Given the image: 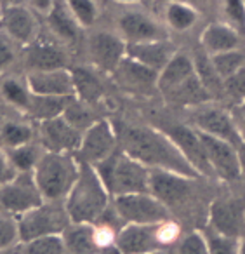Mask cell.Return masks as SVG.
Wrapping results in <instances>:
<instances>
[{
  "label": "cell",
  "instance_id": "obj_1",
  "mask_svg": "<svg viewBox=\"0 0 245 254\" xmlns=\"http://www.w3.org/2000/svg\"><path fill=\"white\" fill-rule=\"evenodd\" d=\"M120 148L146 166L148 169L171 171L198 180L200 174L184 159L171 136L164 129L146 126H123L117 129Z\"/></svg>",
  "mask_w": 245,
  "mask_h": 254
},
{
  "label": "cell",
  "instance_id": "obj_2",
  "mask_svg": "<svg viewBox=\"0 0 245 254\" xmlns=\"http://www.w3.org/2000/svg\"><path fill=\"white\" fill-rule=\"evenodd\" d=\"M157 89L172 105L200 106L210 101V92L200 80L193 58L179 51L158 73Z\"/></svg>",
  "mask_w": 245,
  "mask_h": 254
},
{
  "label": "cell",
  "instance_id": "obj_3",
  "mask_svg": "<svg viewBox=\"0 0 245 254\" xmlns=\"http://www.w3.org/2000/svg\"><path fill=\"white\" fill-rule=\"evenodd\" d=\"M112 195L108 193L105 183L94 166L80 162V173L64 198V207L71 223H96L110 209Z\"/></svg>",
  "mask_w": 245,
  "mask_h": 254
},
{
  "label": "cell",
  "instance_id": "obj_4",
  "mask_svg": "<svg viewBox=\"0 0 245 254\" xmlns=\"http://www.w3.org/2000/svg\"><path fill=\"white\" fill-rule=\"evenodd\" d=\"M112 198L150 191V169L122 148L94 166Z\"/></svg>",
  "mask_w": 245,
  "mask_h": 254
},
{
  "label": "cell",
  "instance_id": "obj_5",
  "mask_svg": "<svg viewBox=\"0 0 245 254\" xmlns=\"http://www.w3.org/2000/svg\"><path fill=\"white\" fill-rule=\"evenodd\" d=\"M78 173L80 162L75 153L46 150L33 169V178L42 191L44 200L63 202L77 181Z\"/></svg>",
  "mask_w": 245,
  "mask_h": 254
},
{
  "label": "cell",
  "instance_id": "obj_6",
  "mask_svg": "<svg viewBox=\"0 0 245 254\" xmlns=\"http://www.w3.org/2000/svg\"><path fill=\"white\" fill-rule=\"evenodd\" d=\"M179 226L172 219L160 223H125L117 232L115 251L119 254H150L165 251L178 240Z\"/></svg>",
  "mask_w": 245,
  "mask_h": 254
},
{
  "label": "cell",
  "instance_id": "obj_7",
  "mask_svg": "<svg viewBox=\"0 0 245 254\" xmlns=\"http://www.w3.org/2000/svg\"><path fill=\"white\" fill-rule=\"evenodd\" d=\"M70 216L63 202H44L39 207L18 216L19 242L46 235H61L68 225Z\"/></svg>",
  "mask_w": 245,
  "mask_h": 254
},
{
  "label": "cell",
  "instance_id": "obj_8",
  "mask_svg": "<svg viewBox=\"0 0 245 254\" xmlns=\"http://www.w3.org/2000/svg\"><path fill=\"white\" fill-rule=\"evenodd\" d=\"M119 148L120 143L117 127L110 120L98 119L91 127H87L84 131L80 146L75 152V157H77L78 162L96 166Z\"/></svg>",
  "mask_w": 245,
  "mask_h": 254
},
{
  "label": "cell",
  "instance_id": "obj_9",
  "mask_svg": "<svg viewBox=\"0 0 245 254\" xmlns=\"http://www.w3.org/2000/svg\"><path fill=\"white\" fill-rule=\"evenodd\" d=\"M44 195L32 173H16L12 180L0 185V209L21 216L44 204Z\"/></svg>",
  "mask_w": 245,
  "mask_h": 254
},
{
  "label": "cell",
  "instance_id": "obj_10",
  "mask_svg": "<svg viewBox=\"0 0 245 254\" xmlns=\"http://www.w3.org/2000/svg\"><path fill=\"white\" fill-rule=\"evenodd\" d=\"M113 205L123 223H160L172 219L171 211L165 204H162L150 191L143 193H130L113 198Z\"/></svg>",
  "mask_w": 245,
  "mask_h": 254
},
{
  "label": "cell",
  "instance_id": "obj_11",
  "mask_svg": "<svg viewBox=\"0 0 245 254\" xmlns=\"http://www.w3.org/2000/svg\"><path fill=\"white\" fill-rule=\"evenodd\" d=\"M0 32L16 46H32L39 37V19L35 11L23 4H9L0 12Z\"/></svg>",
  "mask_w": 245,
  "mask_h": 254
},
{
  "label": "cell",
  "instance_id": "obj_12",
  "mask_svg": "<svg viewBox=\"0 0 245 254\" xmlns=\"http://www.w3.org/2000/svg\"><path fill=\"white\" fill-rule=\"evenodd\" d=\"M198 132L200 138H202L203 148H205L207 159L210 162V167L214 169L216 178H221V180L226 181H237L244 174L238 146H235L230 141L216 138V136L205 134L202 131Z\"/></svg>",
  "mask_w": 245,
  "mask_h": 254
},
{
  "label": "cell",
  "instance_id": "obj_13",
  "mask_svg": "<svg viewBox=\"0 0 245 254\" xmlns=\"http://www.w3.org/2000/svg\"><path fill=\"white\" fill-rule=\"evenodd\" d=\"M89 58L94 70L113 75L127 56V42L112 32H98L89 39Z\"/></svg>",
  "mask_w": 245,
  "mask_h": 254
},
{
  "label": "cell",
  "instance_id": "obj_14",
  "mask_svg": "<svg viewBox=\"0 0 245 254\" xmlns=\"http://www.w3.org/2000/svg\"><path fill=\"white\" fill-rule=\"evenodd\" d=\"M172 141L178 145L184 159L193 166V169L200 174V178H216L214 169L207 159L205 148H203L200 132L193 126H183V124H172L164 129Z\"/></svg>",
  "mask_w": 245,
  "mask_h": 254
},
{
  "label": "cell",
  "instance_id": "obj_15",
  "mask_svg": "<svg viewBox=\"0 0 245 254\" xmlns=\"http://www.w3.org/2000/svg\"><path fill=\"white\" fill-rule=\"evenodd\" d=\"M119 35L127 44H139L169 39V30L148 12L127 11L119 18Z\"/></svg>",
  "mask_w": 245,
  "mask_h": 254
},
{
  "label": "cell",
  "instance_id": "obj_16",
  "mask_svg": "<svg viewBox=\"0 0 245 254\" xmlns=\"http://www.w3.org/2000/svg\"><path fill=\"white\" fill-rule=\"evenodd\" d=\"M82 134L84 132L68 122L64 115L39 122L40 143L44 150H49V152L75 153L80 146Z\"/></svg>",
  "mask_w": 245,
  "mask_h": 254
},
{
  "label": "cell",
  "instance_id": "obj_17",
  "mask_svg": "<svg viewBox=\"0 0 245 254\" xmlns=\"http://www.w3.org/2000/svg\"><path fill=\"white\" fill-rule=\"evenodd\" d=\"M193 181H195L193 178L171 171L150 169V193L171 209L188 200L191 195Z\"/></svg>",
  "mask_w": 245,
  "mask_h": 254
},
{
  "label": "cell",
  "instance_id": "obj_18",
  "mask_svg": "<svg viewBox=\"0 0 245 254\" xmlns=\"http://www.w3.org/2000/svg\"><path fill=\"white\" fill-rule=\"evenodd\" d=\"M193 127L205 134L233 143L235 146L242 145L240 134L235 127L231 113L219 106H210L209 103L200 105V110L193 115Z\"/></svg>",
  "mask_w": 245,
  "mask_h": 254
},
{
  "label": "cell",
  "instance_id": "obj_19",
  "mask_svg": "<svg viewBox=\"0 0 245 254\" xmlns=\"http://www.w3.org/2000/svg\"><path fill=\"white\" fill-rule=\"evenodd\" d=\"M26 82L33 94L39 96H75L73 73L70 68L28 71Z\"/></svg>",
  "mask_w": 245,
  "mask_h": 254
},
{
  "label": "cell",
  "instance_id": "obj_20",
  "mask_svg": "<svg viewBox=\"0 0 245 254\" xmlns=\"http://www.w3.org/2000/svg\"><path fill=\"white\" fill-rule=\"evenodd\" d=\"M209 223L214 232L231 239H242L245 228V211L235 200H214L209 211Z\"/></svg>",
  "mask_w": 245,
  "mask_h": 254
},
{
  "label": "cell",
  "instance_id": "obj_21",
  "mask_svg": "<svg viewBox=\"0 0 245 254\" xmlns=\"http://www.w3.org/2000/svg\"><path fill=\"white\" fill-rule=\"evenodd\" d=\"M176 53H178V49L171 42V39L127 44V58L137 61L157 73H160L167 66V63L176 56Z\"/></svg>",
  "mask_w": 245,
  "mask_h": 254
},
{
  "label": "cell",
  "instance_id": "obj_22",
  "mask_svg": "<svg viewBox=\"0 0 245 254\" xmlns=\"http://www.w3.org/2000/svg\"><path fill=\"white\" fill-rule=\"evenodd\" d=\"M117 80V84L122 85L123 89L130 92H137V94H146L157 89L158 73L150 68L143 66L137 61L130 60L125 56V60L119 64L112 75Z\"/></svg>",
  "mask_w": 245,
  "mask_h": 254
},
{
  "label": "cell",
  "instance_id": "obj_23",
  "mask_svg": "<svg viewBox=\"0 0 245 254\" xmlns=\"http://www.w3.org/2000/svg\"><path fill=\"white\" fill-rule=\"evenodd\" d=\"M240 37L242 33L237 32L228 23H210L200 33V47L209 56L226 53V51H235L240 49Z\"/></svg>",
  "mask_w": 245,
  "mask_h": 254
},
{
  "label": "cell",
  "instance_id": "obj_24",
  "mask_svg": "<svg viewBox=\"0 0 245 254\" xmlns=\"http://www.w3.org/2000/svg\"><path fill=\"white\" fill-rule=\"evenodd\" d=\"M66 254H99L103 251L98 228L92 223H70L61 233Z\"/></svg>",
  "mask_w": 245,
  "mask_h": 254
},
{
  "label": "cell",
  "instance_id": "obj_25",
  "mask_svg": "<svg viewBox=\"0 0 245 254\" xmlns=\"http://www.w3.org/2000/svg\"><path fill=\"white\" fill-rule=\"evenodd\" d=\"M68 54L60 44L35 40L28 46V68L30 71L40 70H56V68H68Z\"/></svg>",
  "mask_w": 245,
  "mask_h": 254
},
{
  "label": "cell",
  "instance_id": "obj_26",
  "mask_svg": "<svg viewBox=\"0 0 245 254\" xmlns=\"http://www.w3.org/2000/svg\"><path fill=\"white\" fill-rule=\"evenodd\" d=\"M200 19L198 7L195 5L178 2V0H167L164 4V25L167 30L176 33H186L195 28Z\"/></svg>",
  "mask_w": 245,
  "mask_h": 254
},
{
  "label": "cell",
  "instance_id": "obj_27",
  "mask_svg": "<svg viewBox=\"0 0 245 254\" xmlns=\"http://www.w3.org/2000/svg\"><path fill=\"white\" fill-rule=\"evenodd\" d=\"M46 18H47V26H49V30L53 32V35L56 37L58 40H61V42H73L78 37V32L82 30L64 4H58L56 2L53 11H51Z\"/></svg>",
  "mask_w": 245,
  "mask_h": 254
},
{
  "label": "cell",
  "instance_id": "obj_28",
  "mask_svg": "<svg viewBox=\"0 0 245 254\" xmlns=\"http://www.w3.org/2000/svg\"><path fill=\"white\" fill-rule=\"evenodd\" d=\"M71 98H73V96H39V94H32L28 110H26V115L33 117V119L39 120V122L54 119V117H60V115H63L64 108H66L68 101H70Z\"/></svg>",
  "mask_w": 245,
  "mask_h": 254
},
{
  "label": "cell",
  "instance_id": "obj_29",
  "mask_svg": "<svg viewBox=\"0 0 245 254\" xmlns=\"http://www.w3.org/2000/svg\"><path fill=\"white\" fill-rule=\"evenodd\" d=\"M32 94L33 92L30 91L26 78L21 80L18 77H5L4 80L0 82V96H2V99L23 113H26V110H28Z\"/></svg>",
  "mask_w": 245,
  "mask_h": 254
},
{
  "label": "cell",
  "instance_id": "obj_30",
  "mask_svg": "<svg viewBox=\"0 0 245 254\" xmlns=\"http://www.w3.org/2000/svg\"><path fill=\"white\" fill-rule=\"evenodd\" d=\"M96 71L92 68H75V70H71V73H73V84H75V98L82 99L85 103L99 99L103 87Z\"/></svg>",
  "mask_w": 245,
  "mask_h": 254
},
{
  "label": "cell",
  "instance_id": "obj_31",
  "mask_svg": "<svg viewBox=\"0 0 245 254\" xmlns=\"http://www.w3.org/2000/svg\"><path fill=\"white\" fill-rule=\"evenodd\" d=\"M209 58H210V63H212L214 70H216V73L219 75V78L223 82L230 80V78L235 77L242 68H245V56L240 49L212 54V56H209Z\"/></svg>",
  "mask_w": 245,
  "mask_h": 254
},
{
  "label": "cell",
  "instance_id": "obj_32",
  "mask_svg": "<svg viewBox=\"0 0 245 254\" xmlns=\"http://www.w3.org/2000/svg\"><path fill=\"white\" fill-rule=\"evenodd\" d=\"M21 254H66L64 240L61 235H46L21 242Z\"/></svg>",
  "mask_w": 245,
  "mask_h": 254
},
{
  "label": "cell",
  "instance_id": "obj_33",
  "mask_svg": "<svg viewBox=\"0 0 245 254\" xmlns=\"http://www.w3.org/2000/svg\"><path fill=\"white\" fill-rule=\"evenodd\" d=\"M64 5L82 30L94 26L99 18V5L96 0H64Z\"/></svg>",
  "mask_w": 245,
  "mask_h": 254
},
{
  "label": "cell",
  "instance_id": "obj_34",
  "mask_svg": "<svg viewBox=\"0 0 245 254\" xmlns=\"http://www.w3.org/2000/svg\"><path fill=\"white\" fill-rule=\"evenodd\" d=\"M40 155L42 153H40L39 146L32 145V143L7 150V157L11 160L12 167L16 169V173H32L35 169L37 162H39Z\"/></svg>",
  "mask_w": 245,
  "mask_h": 254
},
{
  "label": "cell",
  "instance_id": "obj_35",
  "mask_svg": "<svg viewBox=\"0 0 245 254\" xmlns=\"http://www.w3.org/2000/svg\"><path fill=\"white\" fill-rule=\"evenodd\" d=\"M191 58H193V64H195L196 73H198L202 84L205 85V89L210 92V96H212V92L221 91V89L224 87V82L221 80L219 75H217L216 70H214L212 63H210L209 54H205L203 51H200V53L193 54Z\"/></svg>",
  "mask_w": 245,
  "mask_h": 254
},
{
  "label": "cell",
  "instance_id": "obj_36",
  "mask_svg": "<svg viewBox=\"0 0 245 254\" xmlns=\"http://www.w3.org/2000/svg\"><path fill=\"white\" fill-rule=\"evenodd\" d=\"M33 129L26 124L19 122H5L0 127V139L5 145V148H16V146L32 143Z\"/></svg>",
  "mask_w": 245,
  "mask_h": 254
},
{
  "label": "cell",
  "instance_id": "obj_37",
  "mask_svg": "<svg viewBox=\"0 0 245 254\" xmlns=\"http://www.w3.org/2000/svg\"><path fill=\"white\" fill-rule=\"evenodd\" d=\"M63 115L66 117L68 122L73 124V126L77 127V129H80L82 132L98 120V119L92 117V112L87 108V103L82 101V99H78V98H75V96L68 101Z\"/></svg>",
  "mask_w": 245,
  "mask_h": 254
},
{
  "label": "cell",
  "instance_id": "obj_38",
  "mask_svg": "<svg viewBox=\"0 0 245 254\" xmlns=\"http://www.w3.org/2000/svg\"><path fill=\"white\" fill-rule=\"evenodd\" d=\"M16 242H19L18 216L0 209V253L14 247Z\"/></svg>",
  "mask_w": 245,
  "mask_h": 254
},
{
  "label": "cell",
  "instance_id": "obj_39",
  "mask_svg": "<svg viewBox=\"0 0 245 254\" xmlns=\"http://www.w3.org/2000/svg\"><path fill=\"white\" fill-rule=\"evenodd\" d=\"M221 11L224 14V23L233 26L237 32L245 33L244 0H221Z\"/></svg>",
  "mask_w": 245,
  "mask_h": 254
},
{
  "label": "cell",
  "instance_id": "obj_40",
  "mask_svg": "<svg viewBox=\"0 0 245 254\" xmlns=\"http://www.w3.org/2000/svg\"><path fill=\"white\" fill-rule=\"evenodd\" d=\"M205 239L210 254H238V240L240 239H231V237L221 235V233L214 232V230L205 233Z\"/></svg>",
  "mask_w": 245,
  "mask_h": 254
},
{
  "label": "cell",
  "instance_id": "obj_41",
  "mask_svg": "<svg viewBox=\"0 0 245 254\" xmlns=\"http://www.w3.org/2000/svg\"><path fill=\"white\" fill-rule=\"evenodd\" d=\"M178 254H210L205 233L191 232L179 242Z\"/></svg>",
  "mask_w": 245,
  "mask_h": 254
},
{
  "label": "cell",
  "instance_id": "obj_42",
  "mask_svg": "<svg viewBox=\"0 0 245 254\" xmlns=\"http://www.w3.org/2000/svg\"><path fill=\"white\" fill-rule=\"evenodd\" d=\"M14 46L16 44L12 42L9 37H5L4 33L0 32V70L7 68L9 64L14 61V58H16Z\"/></svg>",
  "mask_w": 245,
  "mask_h": 254
},
{
  "label": "cell",
  "instance_id": "obj_43",
  "mask_svg": "<svg viewBox=\"0 0 245 254\" xmlns=\"http://www.w3.org/2000/svg\"><path fill=\"white\" fill-rule=\"evenodd\" d=\"M231 119L235 122V127H237L238 134H240L242 143H245V99L231 108Z\"/></svg>",
  "mask_w": 245,
  "mask_h": 254
},
{
  "label": "cell",
  "instance_id": "obj_44",
  "mask_svg": "<svg viewBox=\"0 0 245 254\" xmlns=\"http://www.w3.org/2000/svg\"><path fill=\"white\" fill-rule=\"evenodd\" d=\"M16 176V169L12 167L11 160L7 157V152L0 148V185L7 183L9 180Z\"/></svg>",
  "mask_w": 245,
  "mask_h": 254
},
{
  "label": "cell",
  "instance_id": "obj_45",
  "mask_svg": "<svg viewBox=\"0 0 245 254\" xmlns=\"http://www.w3.org/2000/svg\"><path fill=\"white\" fill-rule=\"evenodd\" d=\"M26 5H28L32 11L39 12L42 16H47L53 7L56 5V0H26Z\"/></svg>",
  "mask_w": 245,
  "mask_h": 254
},
{
  "label": "cell",
  "instance_id": "obj_46",
  "mask_svg": "<svg viewBox=\"0 0 245 254\" xmlns=\"http://www.w3.org/2000/svg\"><path fill=\"white\" fill-rule=\"evenodd\" d=\"M238 152H240V160H242V169H244L245 173V143H242L240 146H238Z\"/></svg>",
  "mask_w": 245,
  "mask_h": 254
},
{
  "label": "cell",
  "instance_id": "obj_47",
  "mask_svg": "<svg viewBox=\"0 0 245 254\" xmlns=\"http://www.w3.org/2000/svg\"><path fill=\"white\" fill-rule=\"evenodd\" d=\"M117 4H123V5H134V4H139L143 0H113Z\"/></svg>",
  "mask_w": 245,
  "mask_h": 254
},
{
  "label": "cell",
  "instance_id": "obj_48",
  "mask_svg": "<svg viewBox=\"0 0 245 254\" xmlns=\"http://www.w3.org/2000/svg\"><path fill=\"white\" fill-rule=\"evenodd\" d=\"M238 254H245V237L238 240Z\"/></svg>",
  "mask_w": 245,
  "mask_h": 254
},
{
  "label": "cell",
  "instance_id": "obj_49",
  "mask_svg": "<svg viewBox=\"0 0 245 254\" xmlns=\"http://www.w3.org/2000/svg\"><path fill=\"white\" fill-rule=\"evenodd\" d=\"M178 2H184V4H189V5H195V7H198V4L202 2V0H178Z\"/></svg>",
  "mask_w": 245,
  "mask_h": 254
},
{
  "label": "cell",
  "instance_id": "obj_50",
  "mask_svg": "<svg viewBox=\"0 0 245 254\" xmlns=\"http://www.w3.org/2000/svg\"><path fill=\"white\" fill-rule=\"evenodd\" d=\"M9 4H11V0H0V5H2V9L7 7Z\"/></svg>",
  "mask_w": 245,
  "mask_h": 254
},
{
  "label": "cell",
  "instance_id": "obj_51",
  "mask_svg": "<svg viewBox=\"0 0 245 254\" xmlns=\"http://www.w3.org/2000/svg\"><path fill=\"white\" fill-rule=\"evenodd\" d=\"M150 254H167L165 251H157V253H150Z\"/></svg>",
  "mask_w": 245,
  "mask_h": 254
},
{
  "label": "cell",
  "instance_id": "obj_52",
  "mask_svg": "<svg viewBox=\"0 0 245 254\" xmlns=\"http://www.w3.org/2000/svg\"><path fill=\"white\" fill-rule=\"evenodd\" d=\"M0 11H2V5H0Z\"/></svg>",
  "mask_w": 245,
  "mask_h": 254
},
{
  "label": "cell",
  "instance_id": "obj_53",
  "mask_svg": "<svg viewBox=\"0 0 245 254\" xmlns=\"http://www.w3.org/2000/svg\"><path fill=\"white\" fill-rule=\"evenodd\" d=\"M244 5H245V0H244Z\"/></svg>",
  "mask_w": 245,
  "mask_h": 254
},
{
  "label": "cell",
  "instance_id": "obj_54",
  "mask_svg": "<svg viewBox=\"0 0 245 254\" xmlns=\"http://www.w3.org/2000/svg\"><path fill=\"white\" fill-rule=\"evenodd\" d=\"M0 12H2V11H0Z\"/></svg>",
  "mask_w": 245,
  "mask_h": 254
}]
</instances>
